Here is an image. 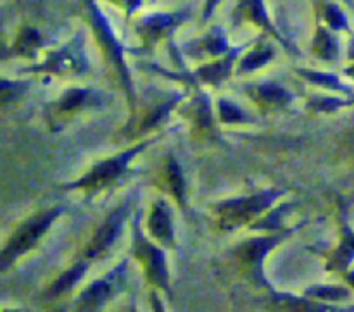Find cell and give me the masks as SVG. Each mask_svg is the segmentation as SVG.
<instances>
[{
    "label": "cell",
    "mask_w": 354,
    "mask_h": 312,
    "mask_svg": "<svg viewBox=\"0 0 354 312\" xmlns=\"http://www.w3.org/2000/svg\"><path fill=\"white\" fill-rule=\"evenodd\" d=\"M80 6L83 9V16H85L86 24H88L93 37H95L99 50L102 52L104 59L111 66L113 72L116 75L118 81L123 86L124 93H127L128 106H130L131 113L137 107V93H135L133 78H131V71L127 62L128 48L116 37L109 19L102 12L97 0H80Z\"/></svg>",
    "instance_id": "6da1fadb"
},
{
    "label": "cell",
    "mask_w": 354,
    "mask_h": 312,
    "mask_svg": "<svg viewBox=\"0 0 354 312\" xmlns=\"http://www.w3.org/2000/svg\"><path fill=\"white\" fill-rule=\"evenodd\" d=\"M159 138H161V133L135 142L131 147L124 148V150L118 152V154L111 155V157L95 162L85 175L80 176L75 182L66 183L61 188L66 190V192H83L88 197L97 195V193L111 188V186L116 185L127 175L133 159L138 157L142 152L147 150L149 147H152Z\"/></svg>",
    "instance_id": "7a4b0ae2"
},
{
    "label": "cell",
    "mask_w": 354,
    "mask_h": 312,
    "mask_svg": "<svg viewBox=\"0 0 354 312\" xmlns=\"http://www.w3.org/2000/svg\"><path fill=\"white\" fill-rule=\"evenodd\" d=\"M287 193L283 188H265L261 192L244 197H234L213 204L211 213L214 223L221 231H237L249 228L252 223L265 216L273 206Z\"/></svg>",
    "instance_id": "3957f363"
},
{
    "label": "cell",
    "mask_w": 354,
    "mask_h": 312,
    "mask_svg": "<svg viewBox=\"0 0 354 312\" xmlns=\"http://www.w3.org/2000/svg\"><path fill=\"white\" fill-rule=\"evenodd\" d=\"M62 213H64L62 206L48 207V209L38 211L33 216L17 224L16 230L10 233V237L0 248V275L9 271L21 257L35 251L41 238L50 231L55 221L62 216Z\"/></svg>",
    "instance_id": "277c9868"
},
{
    "label": "cell",
    "mask_w": 354,
    "mask_h": 312,
    "mask_svg": "<svg viewBox=\"0 0 354 312\" xmlns=\"http://www.w3.org/2000/svg\"><path fill=\"white\" fill-rule=\"evenodd\" d=\"M306 224V221L297 226L287 228V230L275 231V233L268 235H259V237L248 238V240L241 242L237 247L234 248V259L237 262V266L241 268V271L244 273L245 278L256 286V289H266L272 290L268 278L265 276V261L270 255V252L275 251L279 245H282L283 242L289 240L297 230Z\"/></svg>",
    "instance_id": "5b68a950"
},
{
    "label": "cell",
    "mask_w": 354,
    "mask_h": 312,
    "mask_svg": "<svg viewBox=\"0 0 354 312\" xmlns=\"http://www.w3.org/2000/svg\"><path fill=\"white\" fill-rule=\"evenodd\" d=\"M251 45V41L245 45H239V47H232L221 57L213 59V61H206L204 64L197 66L196 69H178V71H169V69L159 68L158 64H147L145 68L149 71H154L158 75L165 76V78L173 79V81H180L190 90L201 88V86H211V88H220L227 79H230L235 75V66H237L239 57L245 52V48Z\"/></svg>",
    "instance_id": "8992f818"
},
{
    "label": "cell",
    "mask_w": 354,
    "mask_h": 312,
    "mask_svg": "<svg viewBox=\"0 0 354 312\" xmlns=\"http://www.w3.org/2000/svg\"><path fill=\"white\" fill-rule=\"evenodd\" d=\"M130 235L131 255L140 264L145 282L154 290L171 297V273H169L168 259H166V248L156 244L154 240H149V237L142 230L140 213L131 221Z\"/></svg>",
    "instance_id": "52a82bcc"
},
{
    "label": "cell",
    "mask_w": 354,
    "mask_h": 312,
    "mask_svg": "<svg viewBox=\"0 0 354 312\" xmlns=\"http://www.w3.org/2000/svg\"><path fill=\"white\" fill-rule=\"evenodd\" d=\"M90 71H92V68H90L88 55H86L85 37L82 33H76L62 47L48 50L41 62L21 69V72L59 76V78L86 76Z\"/></svg>",
    "instance_id": "ba28073f"
},
{
    "label": "cell",
    "mask_w": 354,
    "mask_h": 312,
    "mask_svg": "<svg viewBox=\"0 0 354 312\" xmlns=\"http://www.w3.org/2000/svg\"><path fill=\"white\" fill-rule=\"evenodd\" d=\"M192 17L189 7L168 12H151L135 21V33L140 38V48H128V54H151L162 41L171 43V37L180 26Z\"/></svg>",
    "instance_id": "9c48e42d"
},
{
    "label": "cell",
    "mask_w": 354,
    "mask_h": 312,
    "mask_svg": "<svg viewBox=\"0 0 354 312\" xmlns=\"http://www.w3.org/2000/svg\"><path fill=\"white\" fill-rule=\"evenodd\" d=\"M109 104V95L99 88H90V86H73L61 97L52 100L45 106V119L52 131H57L66 124V121L73 119L80 113L93 109H102Z\"/></svg>",
    "instance_id": "30bf717a"
},
{
    "label": "cell",
    "mask_w": 354,
    "mask_h": 312,
    "mask_svg": "<svg viewBox=\"0 0 354 312\" xmlns=\"http://www.w3.org/2000/svg\"><path fill=\"white\" fill-rule=\"evenodd\" d=\"M128 278H130V269H128V261L123 259L111 271L93 280L82 290L75 300V309L82 312L102 311L107 304L113 302L127 290Z\"/></svg>",
    "instance_id": "8fae6325"
},
{
    "label": "cell",
    "mask_w": 354,
    "mask_h": 312,
    "mask_svg": "<svg viewBox=\"0 0 354 312\" xmlns=\"http://www.w3.org/2000/svg\"><path fill=\"white\" fill-rule=\"evenodd\" d=\"M180 116L189 123L192 137L204 144H223L218 130V116L211 102L209 93L196 88L194 95L183 102L178 109Z\"/></svg>",
    "instance_id": "7c38bea8"
},
{
    "label": "cell",
    "mask_w": 354,
    "mask_h": 312,
    "mask_svg": "<svg viewBox=\"0 0 354 312\" xmlns=\"http://www.w3.org/2000/svg\"><path fill=\"white\" fill-rule=\"evenodd\" d=\"M183 99H185V93H168L166 97L162 95L161 99L145 104L140 109L137 107L135 110H131L130 121L121 131V135L128 140H138L151 131L161 130Z\"/></svg>",
    "instance_id": "4fadbf2b"
},
{
    "label": "cell",
    "mask_w": 354,
    "mask_h": 312,
    "mask_svg": "<svg viewBox=\"0 0 354 312\" xmlns=\"http://www.w3.org/2000/svg\"><path fill=\"white\" fill-rule=\"evenodd\" d=\"M130 214H131V199L128 197V199L123 200L120 206L114 207V209L107 214L106 220L97 226V230L93 231L92 238H90L88 244H86L85 251H83V257L88 259L90 262L104 257V255L113 248V245L116 244L118 238L121 237V233H123V226L127 224Z\"/></svg>",
    "instance_id": "5bb4252c"
},
{
    "label": "cell",
    "mask_w": 354,
    "mask_h": 312,
    "mask_svg": "<svg viewBox=\"0 0 354 312\" xmlns=\"http://www.w3.org/2000/svg\"><path fill=\"white\" fill-rule=\"evenodd\" d=\"M232 23L234 26H242V24H251L258 28L261 33L272 37L277 43L282 45L286 52L292 55H299V48L289 40L283 33H280L279 28L270 17L268 9H266L265 0H237L235 9L232 12Z\"/></svg>",
    "instance_id": "9a60e30c"
},
{
    "label": "cell",
    "mask_w": 354,
    "mask_h": 312,
    "mask_svg": "<svg viewBox=\"0 0 354 312\" xmlns=\"http://www.w3.org/2000/svg\"><path fill=\"white\" fill-rule=\"evenodd\" d=\"M147 231L149 237L166 251H173L176 247L175 214L173 206L165 197H159L152 202L147 217Z\"/></svg>",
    "instance_id": "2e32d148"
},
{
    "label": "cell",
    "mask_w": 354,
    "mask_h": 312,
    "mask_svg": "<svg viewBox=\"0 0 354 312\" xmlns=\"http://www.w3.org/2000/svg\"><path fill=\"white\" fill-rule=\"evenodd\" d=\"M245 95L258 106L263 113H282L296 100V95L275 81H254L245 85Z\"/></svg>",
    "instance_id": "e0dca14e"
},
{
    "label": "cell",
    "mask_w": 354,
    "mask_h": 312,
    "mask_svg": "<svg viewBox=\"0 0 354 312\" xmlns=\"http://www.w3.org/2000/svg\"><path fill=\"white\" fill-rule=\"evenodd\" d=\"M230 41H228L227 31L223 26H211L207 33L203 37L194 38L192 41L183 45L180 48V54L187 55L194 61H213V59L221 57L230 50Z\"/></svg>",
    "instance_id": "ac0fdd59"
},
{
    "label": "cell",
    "mask_w": 354,
    "mask_h": 312,
    "mask_svg": "<svg viewBox=\"0 0 354 312\" xmlns=\"http://www.w3.org/2000/svg\"><path fill=\"white\" fill-rule=\"evenodd\" d=\"M270 38L272 37L263 33L256 40L251 41V45L245 48L244 54L239 57L237 66H235V75H252V72L259 71V69H265L275 59L277 52L273 48V41Z\"/></svg>",
    "instance_id": "d6986e66"
},
{
    "label": "cell",
    "mask_w": 354,
    "mask_h": 312,
    "mask_svg": "<svg viewBox=\"0 0 354 312\" xmlns=\"http://www.w3.org/2000/svg\"><path fill=\"white\" fill-rule=\"evenodd\" d=\"M45 47V38L40 33V30L31 24H23L17 31V37L14 40V43L7 48L6 57L3 61L9 57H23L30 59V61H37L38 54H40L41 48Z\"/></svg>",
    "instance_id": "ffe728a7"
},
{
    "label": "cell",
    "mask_w": 354,
    "mask_h": 312,
    "mask_svg": "<svg viewBox=\"0 0 354 312\" xmlns=\"http://www.w3.org/2000/svg\"><path fill=\"white\" fill-rule=\"evenodd\" d=\"M158 183L166 186L168 193L175 199L176 206L180 209H187V179L185 175H183L182 166H180V162L176 161L173 154H169L168 159H166L165 169H162Z\"/></svg>",
    "instance_id": "44dd1931"
},
{
    "label": "cell",
    "mask_w": 354,
    "mask_h": 312,
    "mask_svg": "<svg viewBox=\"0 0 354 312\" xmlns=\"http://www.w3.org/2000/svg\"><path fill=\"white\" fill-rule=\"evenodd\" d=\"M88 266H90L88 259H85V257L78 259V261H76L71 268H68L66 271H62L61 275H59L57 278L52 282V285L48 286L47 292H45V299L57 300V299H61V297H64L66 293L73 292V290H75V286L78 285V283L85 278L86 273H88Z\"/></svg>",
    "instance_id": "7402d4cb"
},
{
    "label": "cell",
    "mask_w": 354,
    "mask_h": 312,
    "mask_svg": "<svg viewBox=\"0 0 354 312\" xmlns=\"http://www.w3.org/2000/svg\"><path fill=\"white\" fill-rule=\"evenodd\" d=\"M354 261V233L349 230L348 224L341 226V240L334 251L328 254L325 269L332 273H344L348 271L349 266Z\"/></svg>",
    "instance_id": "603a6c76"
},
{
    "label": "cell",
    "mask_w": 354,
    "mask_h": 312,
    "mask_svg": "<svg viewBox=\"0 0 354 312\" xmlns=\"http://www.w3.org/2000/svg\"><path fill=\"white\" fill-rule=\"evenodd\" d=\"M337 31L330 30L324 23H318L315 28L313 40H311V52L324 62H337L341 55V45H339Z\"/></svg>",
    "instance_id": "cb8c5ba5"
},
{
    "label": "cell",
    "mask_w": 354,
    "mask_h": 312,
    "mask_svg": "<svg viewBox=\"0 0 354 312\" xmlns=\"http://www.w3.org/2000/svg\"><path fill=\"white\" fill-rule=\"evenodd\" d=\"M216 116L218 121L221 124H227V126L258 123L256 117H252L248 110H244L237 102L227 99V97H221V99L216 100Z\"/></svg>",
    "instance_id": "d4e9b609"
},
{
    "label": "cell",
    "mask_w": 354,
    "mask_h": 312,
    "mask_svg": "<svg viewBox=\"0 0 354 312\" xmlns=\"http://www.w3.org/2000/svg\"><path fill=\"white\" fill-rule=\"evenodd\" d=\"M317 12L320 17V23L328 26L334 31H349V21L344 10L334 0H318Z\"/></svg>",
    "instance_id": "484cf974"
},
{
    "label": "cell",
    "mask_w": 354,
    "mask_h": 312,
    "mask_svg": "<svg viewBox=\"0 0 354 312\" xmlns=\"http://www.w3.org/2000/svg\"><path fill=\"white\" fill-rule=\"evenodd\" d=\"M31 79H6L0 78V109L19 102L31 88Z\"/></svg>",
    "instance_id": "4316f807"
},
{
    "label": "cell",
    "mask_w": 354,
    "mask_h": 312,
    "mask_svg": "<svg viewBox=\"0 0 354 312\" xmlns=\"http://www.w3.org/2000/svg\"><path fill=\"white\" fill-rule=\"evenodd\" d=\"M287 211H290V204L283 202L280 206H273L268 213L265 214L263 217H259L256 223H252L249 226V230L252 231H266V233H275V231H282L287 230L283 226V216L287 214Z\"/></svg>",
    "instance_id": "83f0119b"
},
{
    "label": "cell",
    "mask_w": 354,
    "mask_h": 312,
    "mask_svg": "<svg viewBox=\"0 0 354 312\" xmlns=\"http://www.w3.org/2000/svg\"><path fill=\"white\" fill-rule=\"evenodd\" d=\"M297 75L304 79V81L311 83L315 86H322V88L327 90H335V92H349L348 86L342 85L341 79L337 78L332 72H324V71H315L310 68H297Z\"/></svg>",
    "instance_id": "f1b7e54d"
},
{
    "label": "cell",
    "mask_w": 354,
    "mask_h": 312,
    "mask_svg": "<svg viewBox=\"0 0 354 312\" xmlns=\"http://www.w3.org/2000/svg\"><path fill=\"white\" fill-rule=\"evenodd\" d=\"M351 292L344 286H328V285H311L304 290V297L311 300H322V302H341L348 300Z\"/></svg>",
    "instance_id": "f546056e"
},
{
    "label": "cell",
    "mask_w": 354,
    "mask_h": 312,
    "mask_svg": "<svg viewBox=\"0 0 354 312\" xmlns=\"http://www.w3.org/2000/svg\"><path fill=\"white\" fill-rule=\"evenodd\" d=\"M351 100L337 99V97H325V95H315L308 99L306 110L313 114H332L341 110L342 107L349 106Z\"/></svg>",
    "instance_id": "4dcf8cb0"
},
{
    "label": "cell",
    "mask_w": 354,
    "mask_h": 312,
    "mask_svg": "<svg viewBox=\"0 0 354 312\" xmlns=\"http://www.w3.org/2000/svg\"><path fill=\"white\" fill-rule=\"evenodd\" d=\"M104 2H109L111 6L118 7L128 21H130L131 17L138 12V9L144 6V0H104Z\"/></svg>",
    "instance_id": "1f68e13d"
},
{
    "label": "cell",
    "mask_w": 354,
    "mask_h": 312,
    "mask_svg": "<svg viewBox=\"0 0 354 312\" xmlns=\"http://www.w3.org/2000/svg\"><path fill=\"white\" fill-rule=\"evenodd\" d=\"M223 3V0H204L203 6V21H209L214 16L218 7Z\"/></svg>",
    "instance_id": "d6a6232c"
},
{
    "label": "cell",
    "mask_w": 354,
    "mask_h": 312,
    "mask_svg": "<svg viewBox=\"0 0 354 312\" xmlns=\"http://www.w3.org/2000/svg\"><path fill=\"white\" fill-rule=\"evenodd\" d=\"M7 45L6 40H3V16H2V10H0V61H3L6 57V52H7Z\"/></svg>",
    "instance_id": "836d02e7"
},
{
    "label": "cell",
    "mask_w": 354,
    "mask_h": 312,
    "mask_svg": "<svg viewBox=\"0 0 354 312\" xmlns=\"http://www.w3.org/2000/svg\"><path fill=\"white\" fill-rule=\"evenodd\" d=\"M344 75H348L349 78H353V79H354V62H353L351 66H349V68H346V69H344Z\"/></svg>",
    "instance_id": "e575fe53"
},
{
    "label": "cell",
    "mask_w": 354,
    "mask_h": 312,
    "mask_svg": "<svg viewBox=\"0 0 354 312\" xmlns=\"http://www.w3.org/2000/svg\"><path fill=\"white\" fill-rule=\"evenodd\" d=\"M346 280H348V283H349V285H351L353 289H354V271L348 273V275H346Z\"/></svg>",
    "instance_id": "d590c367"
},
{
    "label": "cell",
    "mask_w": 354,
    "mask_h": 312,
    "mask_svg": "<svg viewBox=\"0 0 354 312\" xmlns=\"http://www.w3.org/2000/svg\"><path fill=\"white\" fill-rule=\"evenodd\" d=\"M349 59L354 62V41H351V47H349Z\"/></svg>",
    "instance_id": "8d00e7d4"
},
{
    "label": "cell",
    "mask_w": 354,
    "mask_h": 312,
    "mask_svg": "<svg viewBox=\"0 0 354 312\" xmlns=\"http://www.w3.org/2000/svg\"><path fill=\"white\" fill-rule=\"evenodd\" d=\"M344 3H348V6H353V0H342Z\"/></svg>",
    "instance_id": "74e56055"
},
{
    "label": "cell",
    "mask_w": 354,
    "mask_h": 312,
    "mask_svg": "<svg viewBox=\"0 0 354 312\" xmlns=\"http://www.w3.org/2000/svg\"><path fill=\"white\" fill-rule=\"evenodd\" d=\"M351 104H354V99H353V100H351Z\"/></svg>",
    "instance_id": "f35d334b"
}]
</instances>
